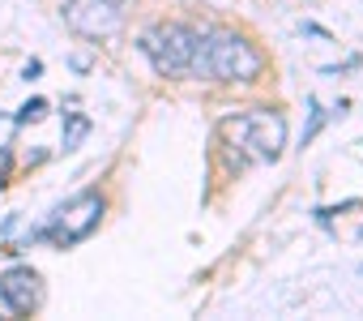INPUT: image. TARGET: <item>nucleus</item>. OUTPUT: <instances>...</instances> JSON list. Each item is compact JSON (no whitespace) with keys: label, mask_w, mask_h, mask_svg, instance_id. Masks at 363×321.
Instances as JSON below:
<instances>
[{"label":"nucleus","mask_w":363,"mask_h":321,"mask_svg":"<svg viewBox=\"0 0 363 321\" xmlns=\"http://www.w3.org/2000/svg\"><path fill=\"white\" fill-rule=\"evenodd\" d=\"M193 69L214 77V82H252L265 69V56L235 31H214L206 39H197V56Z\"/></svg>","instance_id":"nucleus-1"},{"label":"nucleus","mask_w":363,"mask_h":321,"mask_svg":"<svg viewBox=\"0 0 363 321\" xmlns=\"http://www.w3.org/2000/svg\"><path fill=\"white\" fill-rule=\"evenodd\" d=\"M240 163H274L286 146V120L278 111H248L223 124Z\"/></svg>","instance_id":"nucleus-2"},{"label":"nucleus","mask_w":363,"mask_h":321,"mask_svg":"<svg viewBox=\"0 0 363 321\" xmlns=\"http://www.w3.org/2000/svg\"><path fill=\"white\" fill-rule=\"evenodd\" d=\"M197 39H201L197 31L167 22V26H154V31H145V35H141V52L150 56L154 73H162V77H175V73H189V69H193Z\"/></svg>","instance_id":"nucleus-3"},{"label":"nucleus","mask_w":363,"mask_h":321,"mask_svg":"<svg viewBox=\"0 0 363 321\" xmlns=\"http://www.w3.org/2000/svg\"><path fill=\"white\" fill-rule=\"evenodd\" d=\"M99 223H103V197L82 193V197H73L69 206H60L52 214V223L39 232V240H52L56 249H69V244H82Z\"/></svg>","instance_id":"nucleus-4"},{"label":"nucleus","mask_w":363,"mask_h":321,"mask_svg":"<svg viewBox=\"0 0 363 321\" xmlns=\"http://www.w3.org/2000/svg\"><path fill=\"white\" fill-rule=\"evenodd\" d=\"M65 22L86 39H107L124 26V0H69Z\"/></svg>","instance_id":"nucleus-5"},{"label":"nucleus","mask_w":363,"mask_h":321,"mask_svg":"<svg viewBox=\"0 0 363 321\" xmlns=\"http://www.w3.org/2000/svg\"><path fill=\"white\" fill-rule=\"evenodd\" d=\"M43 304V283L30 266H18V270H5L0 274V312L9 317H22V312H35Z\"/></svg>","instance_id":"nucleus-6"}]
</instances>
